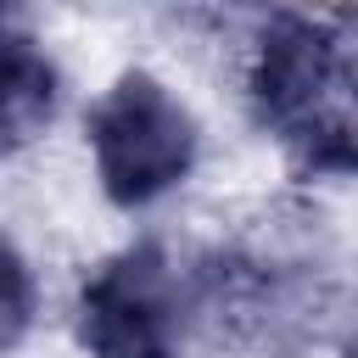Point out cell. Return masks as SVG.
<instances>
[{"label":"cell","instance_id":"7a4b0ae2","mask_svg":"<svg viewBox=\"0 0 358 358\" xmlns=\"http://www.w3.org/2000/svg\"><path fill=\"white\" fill-rule=\"evenodd\" d=\"M95 179L117 207H151L196 168V117L151 73H123L84 117Z\"/></svg>","mask_w":358,"mask_h":358},{"label":"cell","instance_id":"5b68a950","mask_svg":"<svg viewBox=\"0 0 358 358\" xmlns=\"http://www.w3.org/2000/svg\"><path fill=\"white\" fill-rule=\"evenodd\" d=\"M22 319H28V263L11 257V302H6V336L11 341L22 336Z\"/></svg>","mask_w":358,"mask_h":358},{"label":"cell","instance_id":"6da1fadb","mask_svg":"<svg viewBox=\"0 0 358 358\" xmlns=\"http://www.w3.org/2000/svg\"><path fill=\"white\" fill-rule=\"evenodd\" d=\"M252 106L308 173L358 168V67L319 17H274L252 50Z\"/></svg>","mask_w":358,"mask_h":358},{"label":"cell","instance_id":"277c9868","mask_svg":"<svg viewBox=\"0 0 358 358\" xmlns=\"http://www.w3.org/2000/svg\"><path fill=\"white\" fill-rule=\"evenodd\" d=\"M56 106V67L45 50H34L28 34H6V95H0V112H6V134L11 145H22Z\"/></svg>","mask_w":358,"mask_h":358},{"label":"cell","instance_id":"8992f818","mask_svg":"<svg viewBox=\"0 0 358 358\" xmlns=\"http://www.w3.org/2000/svg\"><path fill=\"white\" fill-rule=\"evenodd\" d=\"M341 358H358V336H352V341H347V352H341Z\"/></svg>","mask_w":358,"mask_h":358},{"label":"cell","instance_id":"3957f363","mask_svg":"<svg viewBox=\"0 0 358 358\" xmlns=\"http://www.w3.org/2000/svg\"><path fill=\"white\" fill-rule=\"evenodd\" d=\"M78 341L90 358H179V285L157 246L106 257L78 291Z\"/></svg>","mask_w":358,"mask_h":358}]
</instances>
